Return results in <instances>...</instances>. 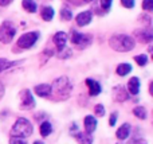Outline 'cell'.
Returning a JSON list of instances; mask_svg holds the SVG:
<instances>
[{
    "instance_id": "6da1fadb",
    "label": "cell",
    "mask_w": 153,
    "mask_h": 144,
    "mask_svg": "<svg viewBox=\"0 0 153 144\" xmlns=\"http://www.w3.org/2000/svg\"><path fill=\"white\" fill-rule=\"evenodd\" d=\"M109 45L113 50L118 51V53H126V51H132L136 46V42L132 37L125 34H116L109 39Z\"/></svg>"
},
{
    "instance_id": "7a4b0ae2",
    "label": "cell",
    "mask_w": 153,
    "mask_h": 144,
    "mask_svg": "<svg viewBox=\"0 0 153 144\" xmlns=\"http://www.w3.org/2000/svg\"><path fill=\"white\" fill-rule=\"evenodd\" d=\"M73 90V84L67 77H59L54 81L51 85V94L56 97L58 100H66L70 97V93Z\"/></svg>"
},
{
    "instance_id": "3957f363",
    "label": "cell",
    "mask_w": 153,
    "mask_h": 144,
    "mask_svg": "<svg viewBox=\"0 0 153 144\" xmlns=\"http://www.w3.org/2000/svg\"><path fill=\"white\" fill-rule=\"evenodd\" d=\"M31 135H32V124L24 117L18 119L16 123L13 124L12 129H11V136L15 137L26 139V137L31 136Z\"/></svg>"
},
{
    "instance_id": "277c9868",
    "label": "cell",
    "mask_w": 153,
    "mask_h": 144,
    "mask_svg": "<svg viewBox=\"0 0 153 144\" xmlns=\"http://www.w3.org/2000/svg\"><path fill=\"white\" fill-rule=\"evenodd\" d=\"M16 34V27L13 26L12 22L5 20L0 24V42L1 43H10L13 39Z\"/></svg>"
},
{
    "instance_id": "5b68a950",
    "label": "cell",
    "mask_w": 153,
    "mask_h": 144,
    "mask_svg": "<svg viewBox=\"0 0 153 144\" xmlns=\"http://www.w3.org/2000/svg\"><path fill=\"white\" fill-rule=\"evenodd\" d=\"M38 38H39V32L38 31H30L23 34L18 39V46L20 48H31L32 46L36 43Z\"/></svg>"
},
{
    "instance_id": "8992f818",
    "label": "cell",
    "mask_w": 153,
    "mask_h": 144,
    "mask_svg": "<svg viewBox=\"0 0 153 144\" xmlns=\"http://www.w3.org/2000/svg\"><path fill=\"white\" fill-rule=\"evenodd\" d=\"M71 42H73V45L76 46L78 48H85V47H87V46L91 43V35L81 34V32L73 31Z\"/></svg>"
},
{
    "instance_id": "52a82bcc",
    "label": "cell",
    "mask_w": 153,
    "mask_h": 144,
    "mask_svg": "<svg viewBox=\"0 0 153 144\" xmlns=\"http://www.w3.org/2000/svg\"><path fill=\"white\" fill-rule=\"evenodd\" d=\"M35 108V98L28 89L20 92V109H32Z\"/></svg>"
},
{
    "instance_id": "ba28073f",
    "label": "cell",
    "mask_w": 153,
    "mask_h": 144,
    "mask_svg": "<svg viewBox=\"0 0 153 144\" xmlns=\"http://www.w3.org/2000/svg\"><path fill=\"white\" fill-rule=\"evenodd\" d=\"M113 98L116 100L117 102H124L129 98V93L126 92V89L124 86H116L113 89Z\"/></svg>"
},
{
    "instance_id": "9c48e42d",
    "label": "cell",
    "mask_w": 153,
    "mask_h": 144,
    "mask_svg": "<svg viewBox=\"0 0 153 144\" xmlns=\"http://www.w3.org/2000/svg\"><path fill=\"white\" fill-rule=\"evenodd\" d=\"M91 19H93L91 11H83V12H81V13L76 15L75 22L79 27H83V26H87V24L91 22Z\"/></svg>"
},
{
    "instance_id": "30bf717a",
    "label": "cell",
    "mask_w": 153,
    "mask_h": 144,
    "mask_svg": "<svg viewBox=\"0 0 153 144\" xmlns=\"http://www.w3.org/2000/svg\"><path fill=\"white\" fill-rule=\"evenodd\" d=\"M53 40H54V43H55V46H56V48H58V51L62 50V48H65V47H66V42H67V35H66V32H63V31L56 32V34L53 37Z\"/></svg>"
},
{
    "instance_id": "8fae6325",
    "label": "cell",
    "mask_w": 153,
    "mask_h": 144,
    "mask_svg": "<svg viewBox=\"0 0 153 144\" xmlns=\"http://www.w3.org/2000/svg\"><path fill=\"white\" fill-rule=\"evenodd\" d=\"M134 35L138 38V40L144 43H151L153 39V32L151 30H136Z\"/></svg>"
},
{
    "instance_id": "7c38bea8",
    "label": "cell",
    "mask_w": 153,
    "mask_h": 144,
    "mask_svg": "<svg viewBox=\"0 0 153 144\" xmlns=\"http://www.w3.org/2000/svg\"><path fill=\"white\" fill-rule=\"evenodd\" d=\"M34 92L36 96L39 97H50L51 96V85H47V84H40V85H36L34 88Z\"/></svg>"
},
{
    "instance_id": "4fadbf2b",
    "label": "cell",
    "mask_w": 153,
    "mask_h": 144,
    "mask_svg": "<svg viewBox=\"0 0 153 144\" xmlns=\"http://www.w3.org/2000/svg\"><path fill=\"white\" fill-rule=\"evenodd\" d=\"M85 82H86L87 88H89V93H90V96H98V94L101 93L102 88H101L100 82H97V81L91 80V78H87V80L85 81Z\"/></svg>"
},
{
    "instance_id": "5bb4252c",
    "label": "cell",
    "mask_w": 153,
    "mask_h": 144,
    "mask_svg": "<svg viewBox=\"0 0 153 144\" xmlns=\"http://www.w3.org/2000/svg\"><path fill=\"white\" fill-rule=\"evenodd\" d=\"M95 128H97V119L91 115L86 116L85 117V129H86V132L91 135L95 131Z\"/></svg>"
},
{
    "instance_id": "9a60e30c",
    "label": "cell",
    "mask_w": 153,
    "mask_h": 144,
    "mask_svg": "<svg viewBox=\"0 0 153 144\" xmlns=\"http://www.w3.org/2000/svg\"><path fill=\"white\" fill-rule=\"evenodd\" d=\"M129 135H130V124H128V123L122 124V125L120 127V128L117 129V132H116V136H117V139L118 140L128 139Z\"/></svg>"
},
{
    "instance_id": "2e32d148",
    "label": "cell",
    "mask_w": 153,
    "mask_h": 144,
    "mask_svg": "<svg viewBox=\"0 0 153 144\" xmlns=\"http://www.w3.org/2000/svg\"><path fill=\"white\" fill-rule=\"evenodd\" d=\"M128 92L130 94H133V96L138 94V92H140V80L137 77H132L129 80V82H128Z\"/></svg>"
},
{
    "instance_id": "e0dca14e",
    "label": "cell",
    "mask_w": 153,
    "mask_h": 144,
    "mask_svg": "<svg viewBox=\"0 0 153 144\" xmlns=\"http://www.w3.org/2000/svg\"><path fill=\"white\" fill-rule=\"evenodd\" d=\"M74 136L79 144H93L91 135L87 134V132H76Z\"/></svg>"
},
{
    "instance_id": "ac0fdd59",
    "label": "cell",
    "mask_w": 153,
    "mask_h": 144,
    "mask_svg": "<svg viewBox=\"0 0 153 144\" xmlns=\"http://www.w3.org/2000/svg\"><path fill=\"white\" fill-rule=\"evenodd\" d=\"M22 62L23 61H8V59H5V58H0V73L10 69V67L16 66V65L22 63Z\"/></svg>"
},
{
    "instance_id": "d6986e66",
    "label": "cell",
    "mask_w": 153,
    "mask_h": 144,
    "mask_svg": "<svg viewBox=\"0 0 153 144\" xmlns=\"http://www.w3.org/2000/svg\"><path fill=\"white\" fill-rule=\"evenodd\" d=\"M54 13H55V12H54V8L50 7V5H46V7L42 8V12H40V15H42L43 20L50 22V20H53Z\"/></svg>"
},
{
    "instance_id": "ffe728a7",
    "label": "cell",
    "mask_w": 153,
    "mask_h": 144,
    "mask_svg": "<svg viewBox=\"0 0 153 144\" xmlns=\"http://www.w3.org/2000/svg\"><path fill=\"white\" fill-rule=\"evenodd\" d=\"M22 7H23L27 12L34 13V12H36L38 5H36V3H35L34 0H23V1H22Z\"/></svg>"
},
{
    "instance_id": "44dd1931",
    "label": "cell",
    "mask_w": 153,
    "mask_h": 144,
    "mask_svg": "<svg viewBox=\"0 0 153 144\" xmlns=\"http://www.w3.org/2000/svg\"><path fill=\"white\" fill-rule=\"evenodd\" d=\"M130 72H132V66H130L129 63H121V65H118V66H117V69H116V73L118 75H121V77L129 74Z\"/></svg>"
},
{
    "instance_id": "7402d4cb",
    "label": "cell",
    "mask_w": 153,
    "mask_h": 144,
    "mask_svg": "<svg viewBox=\"0 0 153 144\" xmlns=\"http://www.w3.org/2000/svg\"><path fill=\"white\" fill-rule=\"evenodd\" d=\"M40 135H42L43 137H47L48 135H51V132H53V125H51L48 121H43L42 124H40Z\"/></svg>"
},
{
    "instance_id": "603a6c76",
    "label": "cell",
    "mask_w": 153,
    "mask_h": 144,
    "mask_svg": "<svg viewBox=\"0 0 153 144\" xmlns=\"http://www.w3.org/2000/svg\"><path fill=\"white\" fill-rule=\"evenodd\" d=\"M133 115H134L136 117H138L140 120H145L148 113H146V109L144 107H137L133 109Z\"/></svg>"
},
{
    "instance_id": "cb8c5ba5",
    "label": "cell",
    "mask_w": 153,
    "mask_h": 144,
    "mask_svg": "<svg viewBox=\"0 0 153 144\" xmlns=\"http://www.w3.org/2000/svg\"><path fill=\"white\" fill-rule=\"evenodd\" d=\"M61 18H62V20H71L73 12L69 10V8L63 7V8L61 10Z\"/></svg>"
},
{
    "instance_id": "d4e9b609",
    "label": "cell",
    "mask_w": 153,
    "mask_h": 144,
    "mask_svg": "<svg viewBox=\"0 0 153 144\" xmlns=\"http://www.w3.org/2000/svg\"><path fill=\"white\" fill-rule=\"evenodd\" d=\"M56 57H58V58H61V59L70 58V57H71V50H70V48H67V47H65V48H62V50L58 51Z\"/></svg>"
},
{
    "instance_id": "484cf974",
    "label": "cell",
    "mask_w": 153,
    "mask_h": 144,
    "mask_svg": "<svg viewBox=\"0 0 153 144\" xmlns=\"http://www.w3.org/2000/svg\"><path fill=\"white\" fill-rule=\"evenodd\" d=\"M134 61L137 62V65H140V66H145V65L148 63V57H146L145 54H140V55L134 57Z\"/></svg>"
},
{
    "instance_id": "4316f807",
    "label": "cell",
    "mask_w": 153,
    "mask_h": 144,
    "mask_svg": "<svg viewBox=\"0 0 153 144\" xmlns=\"http://www.w3.org/2000/svg\"><path fill=\"white\" fill-rule=\"evenodd\" d=\"M111 3H113V0H100V5L105 12H108V11L110 10Z\"/></svg>"
},
{
    "instance_id": "83f0119b",
    "label": "cell",
    "mask_w": 153,
    "mask_h": 144,
    "mask_svg": "<svg viewBox=\"0 0 153 144\" xmlns=\"http://www.w3.org/2000/svg\"><path fill=\"white\" fill-rule=\"evenodd\" d=\"M94 113L95 116H98V117H102L103 115H105V108H103L102 104H97L94 108Z\"/></svg>"
},
{
    "instance_id": "f1b7e54d",
    "label": "cell",
    "mask_w": 153,
    "mask_h": 144,
    "mask_svg": "<svg viewBox=\"0 0 153 144\" xmlns=\"http://www.w3.org/2000/svg\"><path fill=\"white\" fill-rule=\"evenodd\" d=\"M143 8L145 11L153 10V0H143Z\"/></svg>"
},
{
    "instance_id": "f546056e",
    "label": "cell",
    "mask_w": 153,
    "mask_h": 144,
    "mask_svg": "<svg viewBox=\"0 0 153 144\" xmlns=\"http://www.w3.org/2000/svg\"><path fill=\"white\" fill-rule=\"evenodd\" d=\"M10 144H27V142L22 137H15V136H11L10 139Z\"/></svg>"
},
{
    "instance_id": "4dcf8cb0",
    "label": "cell",
    "mask_w": 153,
    "mask_h": 144,
    "mask_svg": "<svg viewBox=\"0 0 153 144\" xmlns=\"http://www.w3.org/2000/svg\"><path fill=\"white\" fill-rule=\"evenodd\" d=\"M51 55H53V51L48 50V48H47V50H45V51L42 53V55H40V57H42V61H40V62H42V63H45V59L47 61V59L50 58Z\"/></svg>"
},
{
    "instance_id": "1f68e13d",
    "label": "cell",
    "mask_w": 153,
    "mask_h": 144,
    "mask_svg": "<svg viewBox=\"0 0 153 144\" xmlns=\"http://www.w3.org/2000/svg\"><path fill=\"white\" fill-rule=\"evenodd\" d=\"M134 0H121V4L124 5L125 8H133L134 7Z\"/></svg>"
},
{
    "instance_id": "d6a6232c",
    "label": "cell",
    "mask_w": 153,
    "mask_h": 144,
    "mask_svg": "<svg viewBox=\"0 0 153 144\" xmlns=\"http://www.w3.org/2000/svg\"><path fill=\"white\" fill-rule=\"evenodd\" d=\"M117 112H114V113H111L110 115V119H109V125L110 127H113L114 124H116V121H117Z\"/></svg>"
},
{
    "instance_id": "836d02e7",
    "label": "cell",
    "mask_w": 153,
    "mask_h": 144,
    "mask_svg": "<svg viewBox=\"0 0 153 144\" xmlns=\"http://www.w3.org/2000/svg\"><path fill=\"white\" fill-rule=\"evenodd\" d=\"M4 92H5V89H4V85H3V84L0 82V100H1V97L4 96Z\"/></svg>"
},
{
    "instance_id": "e575fe53",
    "label": "cell",
    "mask_w": 153,
    "mask_h": 144,
    "mask_svg": "<svg viewBox=\"0 0 153 144\" xmlns=\"http://www.w3.org/2000/svg\"><path fill=\"white\" fill-rule=\"evenodd\" d=\"M11 1H12V0H0V5H1V7H5V5H8Z\"/></svg>"
},
{
    "instance_id": "d590c367",
    "label": "cell",
    "mask_w": 153,
    "mask_h": 144,
    "mask_svg": "<svg viewBox=\"0 0 153 144\" xmlns=\"http://www.w3.org/2000/svg\"><path fill=\"white\" fill-rule=\"evenodd\" d=\"M69 1L74 3V4H76V5H78V4H79V1H78V0H69Z\"/></svg>"
},
{
    "instance_id": "8d00e7d4",
    "label": "cell",
    "mask_w": 153,
    "mask_h": 144,
    "mask_svg": "<svg viewBox=\"0 0 153 144\" xmlns=\"http://www.w3.org/2000/svg\"><path fill=\"white\" fill-rule=\"evenodd\" d=\"M34 144H43V142H39V140H38V142H34Z\"/></svg>"
},
{
    "instance_id": "74e56055",
    "label": "cell",
    "mask_w": 153,
    "mask_h": 144,
    "mask_svg": "<svg viewBox=\"0 0 153 144\" xmlns=\"http://www.w3.org/2000/svg\"><path fill=\"white\" fill-rule=\"evenodd\" d=\"M85 3H90V1H93V0H83Z\"/></svg>"
}]
</instances>
